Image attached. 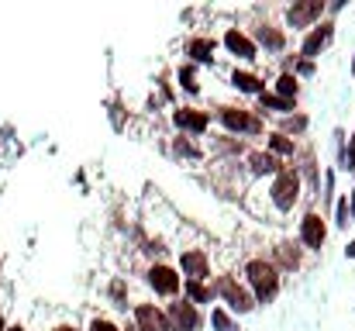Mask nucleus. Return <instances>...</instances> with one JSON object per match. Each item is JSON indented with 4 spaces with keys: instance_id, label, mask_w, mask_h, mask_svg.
Wrapping results in <instances>:
<instances>
[{
    "instance_id": "f257e3e1",
    "label": "nucleus",
    "mask_w": 355,
    "mask_h": 331,
    "mask_svg": "<svg viewBox=\"0 0 355 331\" xmlns=\"http://www.w3.org/2000/svg\"><path fill=\"white\" fill-rule=\"evenodd\" d=\"M245 276H248V283L255 287V297H259L262 304L276 297V290H279V276H276V269H272L269 262L252 259V262L245 266Z\"/></svg>"
},
{
    "instance_id": "f03ea898",
    "label": "nucleus",
    "mask_w": 355,
    "mask_h": 331,
    "mask_svg": "<svg viewBox=\"0 0 355 331\" xmlns=\"http://www.w3.org/2000/svg\"><path fill=\"white\" fill-rule=\"evenodd\" d=\"M297 197H300V180H297L293 169H283V173L276 176V183H272V204H276L279 211H290V207L297 204Z\"/></svg>"
},
{
    "instance_id": "7ed1b4c3",
    "label": "nucleus",
    "mask_w": 355,
    "mask_h": 331,
    "mask_svg": "<svg viewBox=\"0 0 355 331\" xmlns=\"http://www.w3.org/2000/svg\"><path fill=\"white\" fill-rule=\"evenodd\" d=\"M166 318H169L173 331H197L200 328V314H197V307H193L190 300H173V304L166 307Z\"/></svg>"
},
{
    "instance_id": "20e7f679",
    "label": "nucleus",
    "mask_w": 355,
    "mask_h": 331,
    "mask_svg": "<svg viewBox=\"0 0 355 331\" xmlns=\"http://www.w3.org/2000/svg\"><path fill=\"white\" fill-rule=\"evenodd\" d=\"M218 294L225 297V304H228L232 311H238V314H245V311L255 307V300L248 297V290H241L232 276H221V280H218Z\"/></svg>"
},
{
    "instance_id": "39448f33",
    "label": "nucleus",
    "mask_w": 355,
    "mask_h": 331,
    "mask_svg": "<svg viewBox=\"0 0 355 331\" xmlns=\"http://www.w3.org/2000/svg\"><path fill=\"white\" fill-rule=\"evenodd\" d=\"M135 328L138 331H173L166 311H159L155 304H138L135 307Z\"/></svg>"
},
{
    "instance_id": "423d86ee",
    "label": "nucleus",
    "mask_w": 355,
    "mask_h": 331,
    "mask_svg": "<svg viewBox=\"0 0 355 331\" xmlns=\"http://www.w3.org/2000/svg\"><path fill=\"white\" fill-rule=\"evenodd\" d=\"M148 287H152L159 297H176V294H180V276H176V269H169V266H152V269H148Z\"/></svg>"
},
{
    "instance_id": "0eeeda50",
    "label": "nucleus",
    "mask_w": 355,
    "mask_h": 331,
    "mask_svg": "<svg viewBox=\"0 0 355 331\" xmlns=\"http://www.w3.org/2000/svg\"><path fill=\"white\" fill-rule=\"evenodd\" d=\"M180 269H183L187 280H200V283H204V276H211V259H207L200 248H187V252L180 255Z\"/></svg>"
},
{
    "instance_id": "6e6552de",
    "label": "nucleus",
    "mask_w": 355,
    "mask_h": 331,
    "mask_svg": "<svg viewBox=\"0 0 355 331\" xmlns=\"http://www.w3.org/2000/svg\"><path fill=\"white\" fill-rule=\"evenodd\" d=\"M221 121H225L232 131H248V135H259V131H262V124H259L252 114L235 110V108H225V110H221Z\"/></svg>"
},
{
    "instance_id": "1a4fd4ad",
    "label": "nucleus",
    "mask_w": 355,
    "mask_h": 331,
    "mask_svg": "<svg viewBox=\"0 0 355 331\" xmlns=\"http://www.w3.org/2000/svg\"><path fill=\"white\" fill-rule=\"evenodd\" d=\"M321 10H324V3H321V0H304V3H293L286 17H290V24H293V28H304V24H311L314 17H321Z\"/></svg>"
},
{
    "instance_id": "9d476101",
    "label": "nucleus",
    "mask_w": 355,
    "mask_h": 331,
    "mask_svg": "<svg viewBox=\"0 0 355 331\" xmlns=\"http://www.w3.org/2000/svg\"><path fill=\"white\" fill-rule=\"evenodd\" d=\"M324 221L318 218V214H307L304 224H300V238H304V245H311V248H321L324 245Z\"/></svg>"
},
{
    "instance_id": "9b49d317",
    "label": "nucleus",
    "mask_w": 355,
    "mask_h": 331,
    "mask_svg": "<svg viewBox=\"0 0 355 331\" xmlns=\"http://www.w3.org/2000/svg\"><path fill=\"white\" fill-rule=\"evenodd\" d=\"M173 121H176L183 131H197V135L207 128V114H204V110H193V108L176 110V114H173Z\"/></svg>"
},
{
    "instance_id": "f8f14e48",
    "label": "nucleus",
    "mask_w": 355,
    "mask_h": 331,
    "mask_svg": "<svg viewBox=\"0 0 355 331\" xmlns=\"http://www.w3.org/2000/svg\"><path fill=\"white\" fill-rule=\"evenodd\" d=\"M225 45H228V52L238 56V59H255V42L245 38L241 31H228V35H225Z\"/></svg>"
},
{
    "instance_id": "ddd939ff",
    "label": "nucleus",
    "mask_w": 355,
    "mask_h": 331,
    "mask_svg": "<svg viewBox=\"0 0 355 331\" xmlns=\"http://www.w3.org/2000/svg\"><path fill=\"white\" fill-rule=\"evenodd\" d=\"M328 38H331V24H321V28H314L311 35H307V42H304V56L307 59H314L324 45H328Z\"/></svg>"
},
{
    "instance_id": "4468645a",
    "label": "nucleus",
    "mask_w": 355,
    "mask_h": 331,
    "mask_svg": "<svg viewBox=\"0 0 355 331\" xmlns=\"http://www.w3.org/2000/svg\"><path fill=\"white\" fill-rule=\"evenodd\" d=\"M187 56H190L193 62H211V59H214V38H190Z\"/></svg>"
},
{
    "instance_id": "2eb2a0df",
    "label": "nucleus",
    "mask_w": 355,
    "mask_h": 331,
    "mask_svg": "<svg viewBox=\"0 0 355 331\" xmlns=\"http://www.w3.org/2000/svg\"><path fill=\"white\" fill-rule=\"evenodd\" d=\"M183 290H187V300L197 307V304H211V297H214V290L211 287H204L200 280H183Z\"/></svg>"
},
{
    "instance_id": "dca6fc26",
    "label": "nucleus",
    "mask_w": 355,
    "mask_h": 331,
    "mask_svg": "<svg viewBox=\"0 0 355 331\" xmlns=\"http://www.w3.org/2000/svg\"><path fill=\"white\" fill-rule=\"evenodd\" d=\"M232 83H235L238 90H245V94H262V83H259V76H252V73H238L235 69Z\"/></svg>"
},
{
    "instance_id": "f3484780",
    "label": "nucleus",
    "mask_w": 355,
    "mask_h": 331,
    "mask_svg": "<svg viewBox=\"0 0 355 331\" xmlns=\"http://www.w3.org/2000/svg\"><path fill=\"white\" fill-rule=\"evenodd\" d=\"M252 169H255V173H276L279 162H276V155H269V152H255V155H252Z\"/></svg>"
},
{
    "instance_id": "a211bd4d",
    "label": "nucleus",
    "mask_w": 355,
    "mask_h": 331,
    "mask_svg": "<svg viewBox=\"0 0 355 331\" xmlns=\"http://www.w3.org/2000/svg\"><path fill=\"white\" fill-rule=\"evenodd\" d=\"M211 325H214L218 331H238V325L225 314V311H221V307H214V311H211Z\"/></svg>"
},
{
    "instance_id": "6ab92c4d",
    "label": "nucleus",
    "mask_w": 355,
    "mask_h": 331,
    "mask_svg": "<svg viewBox=\"0 0 355 331\" xmlns=\"http://www.w3.org/2000/svg\"><path fill=\"white\" fill-rule=\"evenodd\" d=\"M279 262L290 266V269H297V266H300V252H297L293 245H279Z\"/></svg>"
},
{
    "instance_id": "aec40b11",
    "label": "nucleus",
    "mask_w": 355,
    "mask_h": 331,
    "mask_svg": "<svg viewBox=\"0 0 355 331\" xmlns=\"http://www.w3.org/2000/svg\"><path fill=\"white\" fill-rule=\"evenodd\" d=\"M279 94H283V101H290V97H297V76H279Z\"/></svg>"
},
{
    "instance_id": "412c9836",
    "label": "nucleus",
    "mask_w": 355,
    "mask_h": 331,
    "mask_svg": "<svg viewBox=\"0 0 355 331\" xmlns=\"http://www.w3.org/2000/svg\"><path fill=\"white\" fill-rule=\"evenodd\" d=\"M269 148H272V152H279V155H290V152H293V142H290V138H283V135H272V138H269Z\"/></svg>"
},
{
    "instance_id": "4be33fe9",
    "label": "nucleus",
    "mask_w": 355,
    "mask_h": 331,
    "mask_svg": "<svg viewBox=\"0 0 355 331\" xmlns=\"http://www.w3.org/2000/svg\"><path fill=\"white\" fill-rule=\"evenodd\" d=\"M180 83H183V90H190V94H197L200 90V83H197V76H193V69L187 66V69H180Z\"/></svg>"
},
{
    "instance_id": "5701e85b",
    "label": "nucleus",
    "mask_w": 355,
    "mask_h": 331,
    "mask_svg": "<svg viewBox=\"0 0 355 331\" xmlns=\"http://www.w3.org/2000/svg\"><path fill=\"white\" fill-rule=\"evenodd\" d=\"M259 38H262L269 49H283V35H279V31H269V28H262V31H259Z\"/></svg>"
},
{
    "instance_id": "b1692460",
    "label": "nucleus",
    "mask_w": 355,
    "mask_h": 331,
    "mask_svg": "<svg viewBox=\"0 0 355 331\" xmlns=\"http://www.w3.org/2000/svg\"><path fill=\"white\" fill-rule=\"evenodd\" d=\"M262 104H266V108H276V110H290V101H283V97H269V94H262Z\"/></svg>"
},
{
    "instance_id": "393cba45",
    "label": "nucleus",
    "mask_w": 355,
    "mask_h": 331,
    "mask_svg": "<svg viewBox=\"0 0 355 331\" xmlns=\"http://www.w3.org/2000/svg\"><path fill=\"white\" fill-rule=\"evenodd\" d=\"M90 331H121L114 321H107V318H94L90 321Z\"/></svg>"
},
{
    "instance_id": "a878e982",
    "label": "nucleus",
    "mask_w": 355,
    "mask_h": 331,
    "mask_svg": "<svg viewBox=\"0 0 355 331\" xmlns=\"http://www.w3.org/2000/svg\"><path fill=\"white\" fill-rule=\"evenodd\" d=\"M176 152H183V155H200V148H197V145H190V142H183V138L176 142Z\"/></svg>"
},
{
    "instance_id": "bb28decb",
    "label": "nucleus",
    "mask_w": 355,
    "mask_h": 331,
    "mask_svg": "<svg viewBox=\"0 0 355 331\" xmlns=\"http://www.w3.org/2000/svg\"><path fill=\"white\" fill-rule=\"evenodd\" d=\"M111 297H114V300H121V297H124V283H114V287H111Z\"/></svg>"
},
{
    "instance_id": "cd10ccee",
    "label": "nucleus",
    "mask_w": 355,
    "mask_h": 331,
    "mask_svg": "<svg viewBox=\"0 0 355 331\" xmlns=\"http://www.w3.org/2000/svg\"><path fill=\"white\" fill-rule=\"evenodd\" d=\"M52 331H80L76 325H59V328H52Z\"/></svg>"
},
{
    "instance_id": "c85d7f7f",
    "label": "nucleus",
    "mask_w": 355,
    "mask_h": 331,
    "mask_svg": "<svg viewBox=\"0 0 355 331\" xmlns=\"http://www.w3.org/2000/svg\"><path fill=\"white\" fill-rule=\"evenodd\" d=\"M349 255H352V259H355V241H352V245H349Z\"/></svg>"
},
{
    "instance_id": "c756f323",
    "label": "nucleus",
    "mask_w": 355,
    "mask_h": 331,
    "mask_svg": "<svg viewBox=\"0 0 355 331\" xmlns=\"http://www.w3.org/2000/svg\"><path fill=\"white\" fill-rule=\"evenodd\" d=\"M7 331H24V328H21V325H10V328H7Z\"/></svg>"
},
{
    "instance_id": "7c9ffc66",
    "label": "nucleus",
    "mask_w": 355,
    "mask_h": 331,
    "mask_svg": "<svg viewBox=\"0 0 355 331\" xmlns=\"http://www.w3.org/2000/svg\"><path fill=\"white\" fill-rule=\"evenodd\" d=\"M349 159H352V162H355V138H352V155H349Z\"/></svg>"
},
{
    "instance_id": "2f4dec72",
    "label": "nucleus",
    "mask_w": 355,
    "mask_h": 331,
    "mask_svg": "<svg viewBox=\"0 0 355 331\" xmlns=\"http://www.w3.org/2000/svg\"><path fill=\"white\" fill-rule=\"evenodd\" d=\"M352 218H355V194H352Z\"/></svg>"
},
{
    "instance_id": "473e14b6",
    "label": "nucleus",
    "mask_w": 355,
    "mask_h": 331,
    "mask_svg": "<svg viewBox=\"0 0 355 331\" xmlns=\"http://www.w3.org/2000/svg\"><path fill=\"white\" fill-rule=\"evenodd\" d=\"M0 331H7V325H3V318H0Z\"/></svg>"
}]
</instances>
